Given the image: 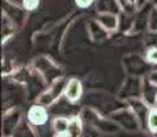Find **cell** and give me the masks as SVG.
<instances>
[{
	"label": "cell",
	"instance_id": "1",
	"mask_svg": "<svg viewBox=\"0 0 157 137\" xmlns=\"http://www.w3.org/2000/svg\"><path fill=\"white\" fill-rule=\"evenodd\" d=\"M66 84H67V81L63 77L56 78V80L37 97V103L45 106V107H49V106L55 104L57 100H59V97L64 93Z\"/></svg>",
	"mask_w": 157,
	"mask_h": 137
},
{
	"label": "cell",
	"instance_id": "2",
	"mask_svg": "<svg viewBox=\"0 0 157 137\" xmlns=\"http://www.w3.org/2000/svg\"><path fill=\"white\" fill-rule=\"evenodd\" d=\"M112 118L119 126L124 127V129H127V130H137L138 126H141L137 115L132 112V110L130 107L127 110H120V111H117V112H113Z\"/></svg>",
	"mask_w": 157,
	"mask_h": 137
},
{
	"label": "cell",
	"instance_id": "3",
	"mask_svg": "<svg viewBox=\"0 0 157 137\" xmlns=\"http://www.w3.org/2000/svg\"><path fill=\"white\" fill-rule=\"evenodd\" d=\"M48 118H49V114H48L47 107L40 103L33 104L28 111V122L33 127L45 126V123L48 122Z\"/></svg>",
	"mask_w": 157,
	"mask_h": 137
},
{
	"label": "cell",
	"instance_id": "4",
	"mask_svg": "<svg viewBox=\"0 0 157 137\" xmlns=\"http://www.w3.org/2000/svg\"><path fill=\"white\" fill-rule=\"evenodd\" d=\"M3 14L14 23L15 26H21L25 19L26 10L22 6H17L10 3L8 0H3Z\"/></svg>",
	"mask_w": 157,
	"mask_h": 137
},
{
	"label": "cell",
	"instance_id": "5",
	"mask_svg": "<svg viewBox=\"0 0 157 137\" xmlns=\"http://www.w3.org/2000/svg\"><path fill=\"white\" fill-rule=\"evenodd\" d=\"M128 107L132 110L135 115H137L138 121H140L141 126H145L147 123V117L152 107L147 104L142 97H135V99H130L128 100Z\"/></svg>",
	"mask_w": 157,
	"mask_h": 137
},
{
	"label": "cell",
	"instance_id": "6",
	"mask_svg": "<svg viewBox=\"0 0 157 137\" xmlns=\"http://www.w3.org/2000/svg\"><path fill=\"white\" fill-rule=\"evenodd\" d=\"M141 93H142V81L137 75L128 78L127 82H124L122 88V96L127 100L141 97Z\"/></svg>",
	"mask_w": 157,
	"mask_h": 137
},
{
	"label": "cell",
	"instance_id": "7",
	"mask_svg": "<svg viewBox=\"0 0 157 137\" xmlns=\"http://www.w3.org/2000/svg\"><path fill=\"white\" fill-rule=\"evenodd\" d=\"M63 96L66 97V100L68 103H72V104L77 103L81 99V96H82V84H81V81L77 80V78L68 80L67 84H66Z\"/></svg>",
	"mask_w": 157,
	"mask_h": 137
},
{
	"label": "cell",
	"instance_id": "8",
	"mask_svg": "<svg viewBox=\"0 0 157 137\" xmlns=\"http://www.w3.org/2000/svg\"><path fill=\"white\" fill-rule=\"evenodd\" d=\"M141 97L150 106L155 107L156 106V99H157V85L155 82H152L149 78H144L142 80V93Z\"/></svg>",
	"mask_w": 157,
	"mask_h": 137
},
{
	"label": "cell",
	"instance_id": "9",
	"mask_svg": "<svg viewBox=\"0 0 157 137\" xmlns=\"http://www.w3.org/2000/svg\"><path fill=\"white\" fill-rule=\"evenodd\" d=\"M97 14L102 13H109L119 15L122 13V3L120 0H96L94 3Z\"/></svg>",
	"mask_w": 157,
	"mask_h": 137
},
{
	"label": "cell",
	"instance_id": "10",
	"mask_svg": "<svg viewBox=\"0 0 157 137\" xmlns=\"http://www.w3.org/2000/svg\"><path fill=\"white\" fill-rule=\"evenodd\" d=\"M96 21L109 33L119 29V15H116V14H109V13L97 14Z\"/></svg>",
	"mask_w": 157,
	"mask_h": 137
},
{
	"label": "cell",
	"instance_id": "11",
	"mask_svg": "<svg viewBox=\"0 0 157 137\" xmlns=\"http://www.w3.org/2000/svg\"><path fill=\"white\" fill-rule=\"evenodd\" d=\"M19 123H21L19 112L17 110H13L11 112L6 114L4 118H3V132H4V135L7 137H11Z\"/></svg>",
	"mask_w": 157,
	"mask_h": 137
},
{
	"label": "cell",
	"instance_id": "12",
	"mask_svg": "<svg viewBox=\"0 0 157 137\" xmlns=\"http://www.w3.org/2000/svg\"><path fill=\"white\" fill-rule=\"evenodd\" d=\"M11 137H37V135L29 122H21L17 126V129L14 130Z\"/></svg>",
	"mask_w": 157,
	"mask_h": 137
},
{
	"label": "cell",
	"instance_id": "13",
	"mask_svg": "<svg viewBox=\"0 0 157 137\" xmlns=\"http://www.w3.org/2000/svg\"><path fill=\"white\" fill-rule=\"evenodd\" d=\"M89 32H90L92 38H94V40H104V38H107L108 33H109L108 30H105L96 19L89 23Z\"/></svg>",
	"mask_w": 157,
	"mask_h": 137
},
{
	"label": "cell",
	"instance_id": "14",
	"mask_svg": "<svg viewBox=\"0 0 157 137\" xmlns=\"http://www.w3.org/2000/svg\"><path fill=\"white\" fill-rule=\"evenodd\" d=\"M70 119L71 118H67V117H55L52 121V130L56 135L67 133L68 126H70Z\"/></svg>",
	"mask_w": 157,
	"mask_h": 137
},
{
	"label": "cell",
	"instance_id": "15",
	"mask_svg": "<svg viewBox=\"0 0 157 137\" xmlns=\"http://www.w3.org/2000/svg\"><path fill=\"white\" fill-rule=\"evenodd\" d=\"M68 137H81L82 135V119L79 117H72L67 130Z\"/></svg>",
	"mask_w": 157,
	"mask_h": 137
},
{
	"label": "cell",
	"instance_id": "16",
	"mask_svg": "<svg viewBox=\"0 0 157 137\" xmlns=\"http://www.w3.org/2000/svg\"><path fill=\"white\" fill-rule=\"evenodd\" d=\"M146 126L153 135L157 133V107H152V110H150L149 117H147Z\"/></svg>",
	"mask_w": 157,
	"mask_h": 137
},
{
	"label": "cell",
	"instance_id": "17",
	"mask_svg": "<svg viewBox=\"0 0 157 137\" xmlns=\"http://www.w3.org/2000/svg\"><path fill=\"white\" fill-rule=\"evenodd\" d=\"M147 29L150 32H157V7L153 6L149 14V22H147Z\"/></svg>",
	"mask_w": 157,
	"mask_h": 137
},
{
	"label": "cell",
	"instance_id": "18",
	"mask_svg": "<svg viewBox=\"0 0 157 137\" xmlns=\"http://www.w3.org/2000/svg\"><path fill=\"white\" fill-rule=\"evenodd\" d=\"M145 59L150 65H157V47H149L145 54Z\"/></svg>",
	"mask_w": 157,
	"mask_h": 137
},
{
	"label": "cell",
	"instance_id": "19",
	"mask_svg": "<svg viewBox=\"0 0 157 137\" xmlns=\"http://www.w3.org/2000/svg\"><path fill=\"white\" fill-rule=\"evenodd\" d=\"M40 6V0H22V7L26 11H34Z\"/></svg>",
	"mask_w": 157,
	"mask_h": 137
},
{
	"label": "cell",
	"instance_id": "20",
	"mask_svg": "<svg viewBox=\"0 0 157 137\" xmlns=\"http://www.w3.org/2000/svg\"><path fill=\"white\" fill-rule=\"evenodd\" d=\"M146 44L149 45V47H157V32H150L149 34H147Z\"/></svg>",
	"mask_w": 157,
	"mask_h": 137
},
{
	"label": "cell",
	"instance_id": "21",
	"mask_svg": "<svg viewBox=\"0 0 157 137\" xmlns=\"http://www.w3.org/2000/svg\"><path fill=\"white\" fill-rule=\"evenodd\" d=\"M74 2L79 8H87V7L94 4L96 0H74Z\"/></svg>",
	"mask_w": 157,
	"mask_h": 137
},
{
	"label": "cell",
	"instance_id": "22",
	"mask_svg": "<svg viewBox=\"0 0 157 137\" xmlns=\"http://www.w3.org/2000/svg\"><path fill=\"white\" fill-rule=\"evenodd\" d=\"M147 78H149L150 81H152V82H155V84L157 85V70H156V71H152V73H150V74H149V77H147Z\"/></svg>",
	"mask_w": 157,
	"mask_h": 137
},
{
	"label": "cell",
	"instance_id": "23",
	"mask_svg": "<svg viewBox=\"0 0 157 137\" xmlns=\"http://www.w3.org/2000/svg\"><path fill=\"white\" fill-rule=\"evenodd\" d=\"M147 3H149V0H137V7L141 8V7H144V6H146Z\"/></svg>",
	"mask_w": 157,
	"mask_h": 137
},
{
	"label": "cell",
	"instance_id": "24",
	"mask_svg": "<svg viewBox=\"0 0 157 137\" xmlns=\"http://www.w3.org/2000/svg\"><path fill=\"white\" fill-rule=\"evenodd\" d=\"M120 2H124V3H128V4H135L137 6V0H120Z\"/></svg>",
	"mask_w": 157,
	"mask_h": 137
},
{
	"label": "cell",
	"instance_id": "25",
	"mask_svg": "<svg viewBox=\"0 0 157 137\" xmlns=\"http://www.w3.org/2000/svg\"><path fill=\"white\" fill-rule=\"evenodd\" d=\"M55 137H68L67 133H60V135H56Z\"/></svg>",
	"mask_w": 157,
	"mask_h": 137
},
{
	"label": "cell",
	"instance_id": "26",
	"mask_svg": "<svg viewBox=\"0 0 157 137\" xmlns=\"http://www.w3.org/2000/svg\"><path fill=\"white\" fill-rule=\"evenodd\" d=\"M149 3L153 6H157V0H149Z\"/></svg>",
	"mask_w": 157,
	"mask_h": 137
},
{
	"label": "cell",
	"instance_id": "27",
	"mask_svg": "<svg viewBox=\"0 0 157 137\" xmlns=\"http://www.w3.org/2000/svg\"><path fill=\"white\" fill-rule=\"evenodd\" d=\"M155 107H157V99H156V106H155Z\"/></svg>",
	"mask_w": 157,
	"mask_h": 137
},
{
	"label": "cell",
	"instance_id": "28",
	"mask_svg": "<svg viewBox=\"0 0 157 137\" xmlns=\"http://www.w3.org/2000/svg\"><path fill=\"white\" fill-rule=\"evenodd\" d=\"M6 137H7V136H6Z\"/></svg>",
	"mask_w": 157,
	"mask_h": 137
},
{
	"label": "cell",
	"instance_id": "29",
	"mask_svg": "<svg viewBox=\"0 0 157 137\" xmlns=\"http://www.w3.org/2000/svg\"><path fill=\"white\" fill-rule=\"evenodd\" d=\"M156 7H157V6H156Z\"/></svg>",
	"mask_w": 157,
	"mask_h": 137
}]
</instances>
